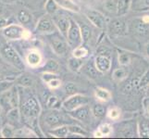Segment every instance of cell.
<instances>
[{"label":"cell","mask_w":149,"mask_h":139,"mask_svg":"<svg viewBox=\"0 0 149 139\" xmlns=\"http://www.w3.org/2000/svg\"><path fill=\"white\" fill-rule=\"evenodd\" d=\"M17 19L19 22L20 24L23 25H28L32 22L33 16L28 10L26 9H20L17 14Z\"/></svg>","instance_id":"19"},{"label":"cell","mask_w":149,"mask_h":139,"mask_svg":"<svg viewBox=\"0 0 149 139\" xmlns=\"http://www.w3.org/2000/svg\"><path fill=\"white\" fill-rule=\"evenodd\" d=\"M98 130L101 132V133L104 136H107L111 135V133H112V127H111V125L109 124V123H104V124H102V125L99 126Z\"/></svg>","instance_id":"39"},{"label":"cell","mask_w":149,"mask_h":139,"mask_svg":"<svg viewBox=\"0 0 149 139\" xmlns=\"http://www.w3.org/2000/svg\"><path fill=\"white\" fill-rule=\"evenodd\" d=\"M132 5V0H117V14L123 16L128 13Z\"/></svg>","instance_id":"17"},{"label":"cell","mask_w":149,"mask_h":139,"mask_svg":"<svg viewBox=\"0 0 149 139\" xmlns=\"http://www.w3.org/2000/svg\"><path fill=\"white\" fill-rule=\"evenodd\" d=\"M58 5L56 4L55 0H47V4H45V10L49 15H54L58 11Z\"/></svg>","instance_id":"31"},{"label":"cell","mask_w":149,"mask_h":139,"mask_svg":"<svg viewBox=\"0 0 149 139\" xmlns=\"http://www.w3.org/2000/svg\"><path fill=\"white\" fill-rule=\"evenodd\" d=\"M14 86V82L13 81H0V94L7 92L10 90Z\"/></svg>","instance_id":"34"},{"label":"cell","mask_w":149,"mask_h":139,"mask_svg":"<svg viewBox=\"0 0 149 139\" xmlns=\"http://www.w3.org/2000/svg\"><path fill=\"white\" fill-rule=\"evenodd\" d=\"M81 71H83V73L86 76H88L89 78H92V79L97 78V77L99 76V73H100V71L97 70L95 64L92 63V62H88L85 65H83V67H81Z\"/></svg>","instance_id":"15"},{"label":"cell","mask_w":149,"mask_h":139,"mask_svg":"<svg viewBox=\"0 0 149 139\" xmlns=\"http://www.w3.org/2000/svg\"><path fill=\"white\" fill-rule=\"evenodd\" d=\"M146 111H147V113L149 114V102H148L147 104L146 105Z\"/></svg>","instance_id":"50"},{"label":"cell","mask_w":149,"mask_h":139,"mask_svg":"<svg viewBox=\"0 0 149 139\" xmlns=\"http://www.w3.org/2000/svg\"><path fill=\"white\" fill-rule=\"evenodd\" d=\"M19 105L20 112L27 119H35L40 115L41 106L39 101L33 95H28L24 97L22 101L19 100Z\"/></svg>","instance_id":"1"},{"label":"cell","mask_w":149,"mask_h":139,"mask_svg":"<svg viewBox=\"0 0 149 139\" xmlns=\"http://www.w3.org/2000/svg\"><path fill=\"white\" fill-rule=\"evenodd\" d=\"M44 122L49 128L54 129L56 127H58L64 124L65 118L61 114V112H58V110H51L45 114Z\"/></svg>","instance_id":"6"},{"label":"cell","mask_w":149,"mask_h":139,"mask_svg":"<svg viewBox=\"0 0 149 139\" xmlns=\"http://www.w3.org/2000/svg\"><path fill=\"white\" fill-rule=\"evenodd\" d=\"M84 63H83V60L81 59H78V58H75V57H72V58H70L68 61V67L69 69L73 71V73H77V71H79L81 67H83Z\"/></svg>","instance_id":"22"},{"label":"cell","mask_w":149,"mask_h":139,"mask_svg":"<svg viewBox=\"0 0 149 139\" xmlns=\"http://www.w3.org/2000/svg\"><path fill=\"white\" fill-rule=\"evenodd\" d=\"M133 28H134L135 32L140 35H143V34H147V32H148L147 23L143 22V20H135V22H133Z\"/></svg>","instance_id":"25"},{"label":"cell","mask_w":149,"mask_h":139,"mask_svg":"<svg viewBox=\"0 0 149 139\" xmlns=\"http://www.w3.org/2000/svg\"><path fill=\"white\" fill-rule=\"evenodd\" d=\"M56 4L58 5V7L65 8L67 10H70L73 12H79L80 11V7L77 5L72 0H55Z\"/></svg>","instance_id":"16"},{"label":"cell","mask_w":149,"mask_h":139,"mask_svg":"<svg viewBox=\"0 0 149 139\" xmlns=\"http://www.w3.org/2000/svg\"><path fill=\"white\" fill-rule=\"evenodd\" d=\"M128 74V70H126L125 68H119V69H116L114 71H113V79L117 82H120L122 80H124L127 78Z\"/></svg>","instance_id":"27"},{"label":"cell","mask_w":149,"mask_h":139,"mask_svg":"<svg viewBox=\"0 0 149 139\" xmlns=\"http://www.w3.org/2000/svg\"><path fill=\"white\" fill-rule=\"evenodd\" d=\"M0 73H1V68H0Z\"/></svg>","instance_id":"53"},{"label":"cell","mask_w":149,"mask_h":139,"mask_svg":"<svg viewBox=\"0 0 149 139\" xmlns=\"http://www.w3.org/2000/svg\"><path fill=\"white\" fill-rule=\"evenodd\" d=\"M146 96L149 97V85H148V88H147V90H146Z\"/></svg>","instance_id":"51"},{"label":"cell","mask_w":149,"mask_h":139,"mask_svg":"<svg viewBox=\"0 0 149 139\" xmlns=\"http://www.w3.org/2000/svg\"><path fill=\"white\" fill-rule=\"evenodd\" d=\"M131 62V57L126 52H120L119 53V63L122 66L129 65Z\"/></svg>","instance_id":"35"},{"label":"cell","mask_w":149,"mask_h":139,"mask_svg":"<svg viewBox=\"0 0 149 139\" xmlns=\"http://www.w3.org/2000/svg\"><path fill=\"white\" fill-rule=\"evenodd\" d=\"M49 133L55 137H58V138L66 137L69 133V128H68V126L61 125V126L56 127V128H54V129L50 130Z\"/></svg>","instance_id":"23"},{"label":"cell","mask_w":149,"mask_h":139,"mask_svg":"<svg viewBox=\"0 0 149 139\" xmlns=\"http://www.w3.org/2000/svg\"><path fill=\"white\" fill-rule=\"evenodd\" d=\"M44 70L45 71H49V73H56L59 70V64L55 59H48L44 66Z\"/></svg>","instance_id":"26"},{"label":"cell","mask_w":149,"mask_h":139,"mask_svg":"<svg viewBox=\"0 0 149 139\" xmlns=\"http://www.w3.org/2000/svg\"><path fill=\"white\" fill-rule=\"evenodd\" d=\"M95 64L101 73H106L111 69V59L105 55H97L95 59Z\"/></svg>","instance_id":"11"},{"label":"cell","mask_w":149,"mask_h":139,"mask_svg":"<svg viewBox=\"0 0 149 139\" xmlns=\"http://www.w3.org/2000/svg\"><path fill=\"white\" fill-rule=\"evenodd\" d=\"M93 114L95 115V118H103L106 114V109L104 106H102L100 104H96L93 107Z\"/></svg>","instance_id":"32"},{"label":"cell","mask_w":149,"mask_h":139,"mask_svg":"<svg viewBox=\"0 0 149 139\" xmlns=\"http://www.w3.org/2000/svg\"><path fill=\"white\" fill-rule=\"evenodd\" d=\"M64 91L68 96H72L76 94V92L78 91V87H77V85L74 83L70 82V83H67L64 85Z\"/></svg>","instance_id":"33"},{"label":"cell","mask_w":149,"mask_h":139,"mask_svg":"<svg viewBox=\"0 0 149 139\" xmlns=\"http://www.w3.org/2000/svg\"><path fill=\"white\" fill-rule=\"evenodd\" d=\"M147 85H149V70H147L140 78L139 88H143Z\"/></svg>","instance_id":"40"},{"label":"cell","mask_w":149,"mask_h":139,"mask_svg":"<svg viewBox=\"0 0 149 139\" xmlns=\"http://www.w3.org/2000/svg\"><path fill=\"white\" fill-rule=\"evenodd\" d=\"M7 118H8V120L10 121V122H18V121H19L20 110H19V108L18 107L11 108V109L8 111Z\"/></svg>","instance_id":"28"},{"label":"cell","mask_w":149,"mask_h":139,"mask_svg":"<svg viewBox=\"0 0 149 139\" xmlns=\"http://www.w3.org/2000/svg\"><path fill=\"white\" fill-rule=\"evenodd\" d=\"M138 133L140 137L149 138V122L146 120H141L138 123Z\"/></svg>","instance_id":"21"},{"label":"cell","mask_w":149,"mask_h":139,"mask_svg":"<svg viewBox=\"0 0 149 139\" xmlns=\"http://www.w3.org/2000/svg\"><path fill=\"white\" fill-rule=\"evenodd\" d=\"M0 133H1V137L11 138V137L15 136V133H16V131H15L14 127L11 124H6L1 129Z\"/></svg>","instance_id":"29"},{"label":"cell","mask_w":149,"mask_h":139,"mask_svg":"<svg viewBox=\"0 0 149 139\" xmlns=\"http://www.w3.org/2000/svg\"><path fill=\"white\" fill-rule=\"evenodd\" d=\"M69 128V132H70L71 133H75V135H81V136H86L87 133L80 126L77 125H70L68 126Z\"/></svg>","instance_id":"38"},{"label":"cell","mask_w":149,"mask_h":139,"mask_svg":"<svg viewBox=\"0 0 149 139\" xmlns=\"http://www.w3.org/2000/svg\"><path fill=\"white\" fill-rule=\"evenodd\" d=\"M47 85L50 87L51 89H56L61 85V81L58 78V77H56V78H54V79H52L51 81L48 82Z\"/></svg>","instance_id":"42"},{"label":"cell","mask_w":149,"mask_h":139,"mask_svg":"<svg viewBox=\"0 0 149 139\" xmlns=\"http://www.w3.org/2000/svg\"><path fill=\"white\" fill-rule=\"evenodd\" d=\"M70 115L72 116L74 119L80 120L81 122H85L89 119L91 110L87 105H84V106H81L72 111H70Z\"/></svg>","instance_id":"14"},{"label":"cell","mask_w":149,"mask_h":139,"mask_svg":"<svg viewBox=\"0 0 149 139\" xmlns=\"http://www.w3.org/2000/svg\"><path fill=\"white\" fill-rule=\"evenodd\" d=\"M104 7L109 11L117 13V0H107L104 4Z\"/></svg>","instance_id":"37"},{"label":"cell","mask_w":149,"mask_h":139,"mask_svg":"<svg viewBox=\"0 0 149 139\" xmlns=\"http://www.w3.org/2000/svg\"><path fill=\"white\" fill-rule=\"evenodd\" d=\"M86 16L95 27L99 29H104L107 26L105 16L101 12L97 11V10H94V9L88 10L86 12Z\"/></svg>","instance_id":"10"},{"label":"cell","mask_w":149,"mask_h":139,"mask_svg":"<svg viewBox=\"0 0 149 139\" xmlns=\"http://www.w3.org/2000/svg\"><path fill=\"white\" fill-rule=\"evenodd\" d=\"M0 81H1V80H0Z\"/></svg>","instance_id":"55"},{"label":"cell","mask_w":149,"mask_h":139,"mask_svg":"<svg viewBox=\"0 0 149 139\" xmlns=\"http://www.w3.org/2000/svg\"><path fill=\"white\" fill-rule=\"evenodd\" d=\"M35 30H36V32L38 33L54 34L56 30V25H55L53 19H51L47 15L43 16L38 20Z\"/></svg>","instance_id":"7"},{"label":"cell","mask_w":149,"mask_h":139,"mask_svg":"<svg viewBox=\"0 0 149 139\" xmlns=\"http://www.w3.org/2000/svg\"><path fill=\"white\" fill-rule=\"evenodd\" d=\"M103 136H104L102 135L101 132H100L99 130H98V131H96V132L95 133V137H103Z\"/></svg>","instance_id":"47"},{"label":"cell","mask_w":149,"mask_h":139,"mask_svg":"<svg viewBox=\"0 0 149 139\" xmlns=\"http://www.w3.org/2000/svg\"><path fill=\"white\" fill-rule=\"evenodd\" d=\"M89 54V51L86 47L83 45H80L78 47L74 48L73 52H72V55L75 58H78V59H84L85 57H87Z\"/></svg>","instance_id":"30"},{"label":"cell","mask_w":149,"mask_h":139,"mask_svg":"<svg viewBox=\"0 0 149 139\" xmlns=\"http://www.w3.org/2000/svg\"><path fill=\"white\" fill-rule=\"evenodd\" d=\"M67 40H68V44L74 48L78 47L83 43V37H81L80 26L71 19H70V26L69 29L68 34H67Z\"/></svg>","instance_id":"3"},{"label":"cell","mask_w":149,"mask_h":139,"mask_svg":"<svg viewBox=\"0 0 149 139\" xmlns=\"http://www.w3.org/2000/svg\"><path fill=\"white\" fill-rule=\"evenodd\" d=\"M143 22L146 23H149V16H145L143 18Z\"/></svg>","instance_id":"49"},{"label":"cell","mask_w":149,"mask_h":139,"mask_svg":"<svg viewBox=\"0 0 149 139\" xmlns=\"http://www.w3.org/2000/svg\"><path fill=\"white\" fill-rule=\"evenodd\" d=\"M89 97L85 96L80 95V94H74L68 97L64 102H63V108L68 111H72L78 108L87 105L89 103Z\"/></svg>","instance_id":"4"},{"label":"cell","mask_w":149,"mask_h":139,"mask_svg":"<svg viewBox=\"0 0 149 139\" xmlns=\"http://www.w3.org/2000/svg\"><path fill=\"white\" fill-rule=\"evenodd\" d=\"M25 30L19 24H8L2 31V34L8 40H19L24 39Z\"/></svg>","instance_id":"5"},{"label":"cell","mask_w":149,"mask_h":139,"mask_svg":"<svg viewBox=\"0 0 149 139\" xmlns=\"http://www.w3.org/2000/svg\"><path fill=\"white\" fill-rule=\"evenodd\" d=\"M16 83L24 87V88H29V87H32L34 84V80L33 78V76H31L28 73H23L19 77H18L16 80Z\"/></svg>","instance_id":"18"},{"label":"cell","mask_w":149,"mask_h":139,"mask_svg":"<svg viewBox=\"0 0 149 139\" xmlns=\"http://www.w3.org/2000/svg\"><path fill=\"white\" fill-rule=\"evenodd\" d=\"M109 32L114 35H123L127 32V26L121 20H114L109 25Z\"/></svg>","instance_id":"13"},{"label":"cell","mask_w":149,"mask_h":139,"mask_svg":"<svg viewBox=\"0 0 149 139\" xmlns=\"http://www.w3.org/2000/svg\"><path fill=\"white\" fill-rule=\"evenodd\" d=\"M80 29L83 37V43H87L91 39L92 36V29L85 23H80Z\"/></svg>","instance_id":"24"},{"label":"cell","mask_w":149,"mask_h":139,"mask_svg":"<svg viewBox=\"0 0 149 139\" xmlns=\"http://www.w3.org/2000/svg\"><path fill=\"white\" fill-rule=\"evenodd\" d=\"M107 117L109 118V119L111 120H118L120 118V109H118V108L114 107V108H112V109H110L109 111H107Z\"/></svg>","instance_id":"36"},{"label":"cell","mask_w":149,"mask_h":139,"mask_svg":"<svg viewBox=\"0 0 149 139\" xmlns=\"http://www.w3.org/2000/svg\"><path fill=\"white\" fill-rule=\"evenodd\" d=\"M26 62L32 68L39 67L43 62V56L38 50L32 49L26 55Z\"/></svg>","instance_id":"12"},{"label":"cell","mask_w":149,"mask_h":139,"mask_svg":"<svg viewBox=\"0 0 149 139\" xmlns=\"http://www.w3.org/2000/svg\"><path fill=\"white\" fill-rule=\"evenodd\" d=\"M52 19L55 22L56 27L58 29L59 33L62 34L63 36L67 37V34H68L69 29L70 26V19L60 14H54Z\"/></svg>","instance_id":"9"},{"label":"cell","mask_w":149,"mask_h":139,"mask_svg":"<svg viewBox=\"0 0 149 139\" xmlns=\"http://www.w3.org/2000/svg\"><path fill=\"white\" fill-rule=\"evenodd\" d=\"M59 104V100L56 96H51L47 98V106L49 109H55V108Z\"/></svg>","instance_id":"41"},{"label":"cell","mask_w":149,"mask_h":139,"mask_svg":"<svg viewBox=\"0 0 149 139\" xmlns=\"http://www.w3.org/2000/svg\"><path fill=\"white\" fill-rule=\"evenodd\" d=\"M0 136H1V133H0Z\"/></svg>","instance_id":"54"},{"label":"cell","mask_w":149,"mask_h":139,"mask_svg":"<svg viewBox=\"0 0 149 139\" xmlns=\"http://www.w3.org/2000/svg\"><path fill=\"white\" fill-rule=\"evenodd\" d=\"M146 54L149 57V42L146 44Z\"/></svg>","instance_id":"48"},{"label":"cell","mask_w":149,"mask_h":139,"mask_svg":"<svg viewBox=\"0 0 149 139\" xmlns=\"http://www.w3.org/2000/svg\"><path fill=\"white\" fill-rule=\"evenodd\" d=\"M0 56L7 63L17 68L18 70L24 69L25 66L22 58L11 45L4 44L0 46Z\"/></svg>","instance_id":"2"},{"label":"cell","mask_w":149,"mask_h":139,"mask_svg":"<svg viewBox=\"0 0 149 139\" xmlns=\"http://www.w3.org/2000/svg\"><path fill=\"white\" fill-rule=\"evenodd\" d=\"M1 111H2V108H1V106H0V114H1Z\"/></svg>","instance_id":"52"},{"label":"cell","mask_w":149,"mask_h":139,"mask_svg":"<svg viewBox=\"0 0 149 139\" xmlns=\"http://www.w3.org/2000/svg\"><path fill=\"white\" fill-rule=\"evenodd\" d=\"M132 89H133V86H132V82H129V83H127L126 85H123V87L121 88V91H122V93H129Z\"/></svg>","instance_id":"44"},{"label":"cell","mask_w":149,"mask_h":139,"mask_svg":"<svg viewBox=\"0 0 149 139\" xmlns=\"http://www.w3.org/2000/svg\"><path fill=\"white\" fill-rule=\"evenodd\" d=\"M3 4H13L17 1V0H0Z\"/></svg>","instance_id":"46"},{"label":"cell","mask_w":149,"mask_h":139,"mask_svg":"<svg viewBox=\"0 0 149 139\" xmlns=\"http://www.w3.org/2000/svg\"><path fill=\"white\" fill-rule=\"evenodd\" d=\"M8 25V23L6 19H4V18L0 19V29H4L5 27H7Z\"/></svg>","instance_id":"45"},{"label":"cell","mask_w":149,"mask_h":139,"mask_svg":"<svg viewBox=\"0 0 149 139\" xmlns=\"http://www.w3.org/2000/svg\"><path fill=\"white\" fill-rule=\"evenodd\" d=\"M50 45L53 51L56 55L63 56L68 51V44H67V42L62 37H60L56 34H54L53 36L50 37Z\"/></svg>","instance_id":"8"},{"label":"cell","mask_w":149,"mask_h":139,"mask_svg":"<svg viewBox=\"0 0 149 139\" xmlns=\"http://www.w3.org/2000/svg\"><path fill=\"white\" fill-rule=\"evenodd\" d=\"M56 75L54 73H49V71H45V73H43V75H42V79H43V81L45 82V83H48L49 81H51L52 79H54V78H56Z\"/></svg>","instance_id":"43"},{"label":"cell","mask_w":149,"mask_h":139,"mask_svg":"<svg viewBox=\"0 0 149 139\" xmlns=\"http://www.w3.org/2000/svg\"><path fill=\"white\" fill-rule=\"evenodd\" d=\"M95 94L97 99H99L100 101H104V102L109 101L112 97L110 92L105 88H102V87H97L95 91Z\"/></svg>","instance_id":"20"}]
</instances>
